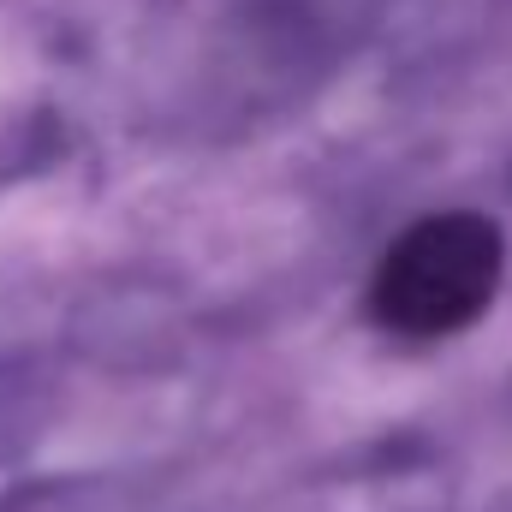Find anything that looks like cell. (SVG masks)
<instances>
[{"label": "cell", "instance_id": "1", "mask_svg": "<svg viewBox=\"0 0 512 512\" xmlns=\"http://www.w3.org/2000/svg\"><path fill=\"white\" fill-rule=\"evenodd\" d=\"M501 268H507V239L495 221L471 209H441L405 227L382 251L364 310L382 334L405 346L453 340L471 322H483V310L501 292Z\"/></svg>", "mask_w": 512, "mask_h": 512}]
</instances>
